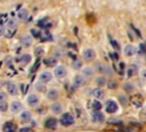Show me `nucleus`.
Listing matches in <instances>:
<instances>
[{"mask_svg":"<svg viewBox=\"0 0 146 132\" xmlns=\"http://www.w3.org/2000/svg\"><path fill=\"white\" fill-rule=\"evenodd\" d=\"M110 41H111V44H112V47H113L115 50H120V49H121V48H120V43H117V41H116V40H114V39H111Z\"/></svg>","mask_w":146,"mask_h":132,"instance_id":"obj_40","label":"nucleus"},{"mask_svg":"<svg viewBox=\"0 0 146 132\" xmlns=\"http://www.w3.org/2000/svg\"><path fill=\"white\" fill-rule=\"evenodd\" d=\"M18 132H33V129H32V127H27V126H25V127L19 129Z\"/></svg>","mask_w":146,"mask_h":132,"instance_id":"obj_44","label":"nucleus"},{"mask_svg":"<svg viewBox=\"0 0 146 132\" xmlns=\"http://www.w3.org/2000/svg\"><path fill=\"white\" fill-rule=\"evenodd\" d=\"M119 106H120V105L117 104L116 100H114V99H108V100H106L104 108H105V112H106L107 114H115V113L119 110Z\"/></svg>","mask_w":146,"mask_h":132,"instance_id":"obj_4","label":"nucleus"},{"mask_svg":"<svg viewBox=\"0 0 146 132\" xmlns=\"http://www.w3.org/2000/svg\"><path fill=\"white\" fill-rule=\"evenodd\" d=\"M26 104L31 108H36L40 104V97L36 93H30L26 97Z\"/></svg>","mask_w":146,"mask_h":132,"instance_id":"obj_6","label":"nucleus"},{"mask_svg":"<svg viewBox=\"0 0 146 132\" xmlns=\"http://www.w3.org/2000/svg\"><path fill=\"white\" fill-rule=\"evenodd\" d=\"M137 51H138V48L132 43H128L122 48V52L125 57H132L137 53Z\"/></svg>","mask_w":146,"mask_h":132,"instance_id":"obj_7","label":"nucleus"},{"mask_svg":"<svg viewBox=\"0 0 146 132\" xmlns=\"http://www.w3.org/2000/svg\"><path fill=\"white\" fill-rule=\"evenodd\" d=\"M130 101L132 102V105L135 106V107H141L143 106V98L139 96V94H135V96H132L131 97V99H130Z\"/></svg>","mask_w":146,"mask_h":132,"instance_id":"obj_24","label":"nucleus"},{"mask_svg":"<svg viewBox=\"0 0 146 132\" xmlns=\"http://www.w3.org/2000/svg\"><path fill=\"white\" fill-rule=\"evenodd\" d=\"M34 89L38 91V92H40V93H46L47 92V86H46V83H42V82H40V81H38V82H35L34 83Z\"/></svg>","mask_w":146,"mask_h":132,"instance_id":"obj_26","label":"nucleus"},{"mask_svg":"<svg viewBox=\"0 0 146 132\" xmlns=\"http://www.w3.org/2000/svg\"><path fill=\"white\" fill-rule=\"evenodd\" d=\"M46 97H47L48 100H50V101L54 102V101H57V100L59 99V97H60V92H59L58 89L51 88V89H48V90H47V92H46Z\"/></svg>","mask_w":146,"mask_h":132,"instance_id":"obj_10","label":"nucleus"},{"mask_svg":"<svg viewBox=\"0 0 146 132\" xmlns=\"http://www.w3.org/2000/svg\"><path fill=\"white\" fill-rule=\"evenodd\" d=\"M123 90H124V92H127V93H133L135 90H136V86H135V84L131 83V82H125V83L123 84Z\"/></svg>","mask_w":146,"mask_h":132,"instance_id":"obj_29","label":"nucleus"},{"mask_svg":"<svg viewBox=\"0 0 146 132\" xmlns=\"http://www.w3.org/2000/svg\"><path fill=\"white\" fill-rule=\"evenodd\" d=\"M34 53H35L36 57H42L44 55V49L42 47H36L34 49Z\"/></svg>","mask_w":146,"mask_h":132,"instance_id":"obj_36","label":"nucleus"},{"mask_svg":"<svg viewBox=\"0 0 146 132\" xmlns=\"http://www.w3.org/2000/svg\"><path fill=\"white\" fill-rule=\"evenodd\" d=\"M8 108H9V106H8V104L6 101H1L0 102V112L5 113V112H7Z\"/></svg>","mask_w":146,"mask_h":132,"instance_id":"obj_39","label":"nucleus"},{"mask_svg":"<svg viewBox=\"0 0 146 132\" xmlns=\"http://www.w3.org/2000/svg\"><path fill=\"white\" fill-rule=\"evenodd\" d=\"M7 27H11V28H17V20L15 18H11V19H8L7 23H6Z\"/></svg>","mask_w":146,"mask_h":132,"instance_id":"obj_35","label":"nucleus"},{"mask_svg":"<svg viewBox=\"0 0 146 132\" xmlns=\"http://www.w3.org/2000/svg\"><path fill=\"white\" fill-rule=\"evenodd\" d=\"M33 39H34V38H33L31 34H25V35L22 36L21 42H22V44H23L24 47L29 48V47H31V46L33 44Z\"/></svg>","mask_w":146,"mask_h":132,"instance_id":"obj_20","label":"nucleus"},{"mask_svg":"<svg viewBox=\"0 0 146 132\" xmlns=\"http://www.w3.org/2000/svg\"><path fill=\"white\" fill-rule=\"evenodd\" d=\"M106 86H107L110 90H115V89H117V86H119V83H117L115 80H110V81H107V84H106Z\"/></svg>","mask_w":146,"mask_h":132,"instance_id":"obj_34","label":"nucleus"},{"mask_svg":"<svg viewBox=\"0 0 146 132\" xmlns=\"http://www.w3.org/2000/svg\"><path fill=\"white\" fill-rule=\"evenodd\" d=\"M95 84L97 85V88H104V86H106V84H107V79H106V76H104V75H97L96 77H95Z\"/></svg>","mask_w":146,"mask_h":132,"instance_id":"obj_18","label":"nucleus"},{"mask_svg":"<svg viewBox=\"0 0 146 132\" xmlns=\"http://www.w3.org/2000/svg\"><path fill=\"white\" fill-rule=\"evenodd\" d=\"M74 116L71 114V113H63L60 116H59V124L63 125V126H71L74 124Z\"/></svg>","mask_w":146,"mask_h":132,"instance_id":"obj_3","label":"nucleus"},{"mask_svg":"<svg viewBox=\"0 0 146 132\" xmlns=\"http://www.w3.org/2000/svg\"><path fill=\"white\" fill-rule=\"evenodd\" d=\"M9 109H10V112H11L13 114H18V113H21V112L23 110V105H22L21 101H18V100H14V101L10 102V105H9Z\"/></svg>","mask_w":146,"mask_h":132,"instance_id":"obj_15","label":"nucleus"},{"mask_svg":"<svg viewBox=\"0 0 146 132\" xmlns=\"http://www.w3.org/2000/svg\"><path fill=\"white\" fill-rule=\"evenodd\" d=\"M50 112L54 115H62L64 113V106L58 101H54L50 105Z\"/></svg>","mask_w":146,"mask_h":132,"instance_id":"obj_13","label":"nucleus"},{"mask_svg":"<svg viewBox=\"0 0 146 132\" xmlns=\"http://www.w3.org/2000/svg\"><path fill=\"white\" fill-rule=\"evenodd\" d=\"M106 121V116L102 110L98 112H92L91 113V122L95 124H102Z\"/></svg>","mask_w":146,"mask_h":132,"instance_id":"obj_9","label":"nucleus"},{"mask_svg":"<svg viewBox=\"0 0 146 132\" xmlns=\"http://www.w3.org/2000/svg\"><path fill=\"white\" fill-rule=\"evenodd\" d=\"M102 108H103V102H102V100L95 99V100L91 101V109H92V112L102 110Z\"/></svg>","mask_w":146,"mask_h":132,"instance_id":"obj_28","label":"nucleus"},{"mask_svg":"<svg viewBox=\"0 0 146 132\" xmlns=\"http://www.w3.org/2000/svg\"><path fill=\"white\" fill-rule=\"evenodd\" d=\"M52 77H54V74H52L51 72H49V71H43V72H41V73L39 74L38 81H40V82L47 84V83H49V82L52 80Z\"/></svg>","mask_w":146,"mask_h":132,"instance_id":"obj_12","label":"nucleus"},{"mask_svg":"<svg viewBox=\"0 0 146 132\" xmlns=\"http://www.w3.org/2000/svg\"><path fill=\"white\" fill-rule=\"evenodd\" d=\"M95 69L96 72H98L100 75H104V76H111L113 75V69L110 65H106L104 63H97L96 66H95Z\"/></svg>","mask_w":146,"mask_h":132,"instance_id":"obj_1","label":"nucleus"},{"mask_svg":"<svg viewBox=\"0 0 146 132\" xmlns=\"http://www.w3.org/2000/svg\"><path fill=\"white\" fill-rule=\"evenodd\" d=\"M52 74H54V76L56 79H64L67 75V69H66V67L64 65H57V66L54 67Z\"/></svg>","mask_w":146,"mask_h":132,"instance_id":"obj_8","label":"nucleus"},{"mask_svg":"<svg viewBox=\"0 0 146 132\" xmlns=\"http://www.w3.org/2000/svg\"><path fill=\"white\" fill-rule=\"evenodd\" d=\"M19 118L23 123H27L32 119V114H31L30 110H22L19 113Z\"/></svg>","mask_w":146,"mask_h":132,"instance_id":"obj_21","label":"nucleus"},{"mask_svg":"<svg viewBox=\"0 0 146 132\" xmlns=\"http://www.w3.org/2000/svg\"><path fill=\"white\" fill-rule=\"evenodd\" d=\"M16 28H11V27H6L5 28V35L7 38H13L16 34Z\"/></svg>","mask_w":146,"mask_h":132,"instance_id":"obj_33","label":"nucleus"},{"mask_svg":"<svg viewBox=\"0 0 146 132\" xmlns=\"http://www.w3.org/2000/svg\"><path fill=\"white\" fill-rule=\"evenodd\" d=\"M2 130H3V132H16L17 125H16L14 122H6V123L3 124Z\"/></svg>","mask_w":146,"mask_h":132,"instance_id":"obj_22","label":"nucleus"},{"mask_svg":"<svg viewBox=\"0 0 146 132\" xmlns=\"http://www.w3.org/2000/svg\"><path fill=\"white\" fill-rule=\"evenodd\" d=\"M17 60H18L21 64H23V65H27V64L31 63V60H32V56H31L30 53H24V55L19 56V58H18Z\"/></svg>","mask_w":146,"mask_h":132,"instance_id":"obj_25","label":"nucleus"},{"mask_svg":"<svg viewBox=\"0 0 146 132\" xmlns=\"http://www.w3.org/2000/svg\"><path fill=\"white\" fill-rule=\"evenodd\" d=\"M119 72H120V74H123L124 72H125V68H127V66H125V64L123 63V61H120L119 63Z\"/></svg>","mask_w":146,"mask_h":132,"instance_id":"obj_41","label":"nucleus"},{"mask_svg":"<svg viewBox=\"0 0 146 132\" xmlns=\"http://www.w3.org/2000/svg\"><path fill=\"white\" fill-rule=\"evenodd\" d=\"M7 92L10 94V96H17L19 93V89L17 86L16 83L14 82H8L7 83Z\"/></svg>","mask_w":146,"mask_h":132,"instance_id":"obj_16","label":"nucleus"},{"mask_svg":"<svg viewBox=\"0 0 146 132\" xmlns=\"http://www.w3.org/2000/svg\"><path fill=\"white\" fill-rule=\"evenodd\" d=\"M83 67V63H82V60L81 59H74L73 61H72V68L73 69H75V71H81V68Z\"/></svg>","mask_w":146,"mask_h":132,"instance_id":"obj_30","label":"nucleus"},{"mask_svg":"<svg viewBox=\"0 0 146 132\" xmlns=\"http://www.w3.org/2000/svg\"><path fill=\"white\" fill-rule=\"evenodd\" d=\"M27 89H29V85H27L26 83H22V84H21V90H22V93H26Z\"/></svg>","mask_w":146,"mask_h":132,"instance_id":"obj_43","label":"nucleus"},{"mask_svg":"<svg viewBox=\"0 0 146 132\" xmlns=\"http://www.w3.org/2000/svg\"><path fill=\"white\" fill-rule=\"evenodd\" d=\"M138 72H139V71H138L137 65L132 64V65H130V66H128V67L125 68V76H127L128 79H130V77L135 76V75H136Z\"/></svg>","mask_w":146,"mask_h":132,"instance_id":"obj_17","label":"nucleus"},{"mask_svg":"<svg viewBox=\"0 0 146 132\" xmlns=\"http://www.w3.org/2000/svg\"><path fill=\"white\" fill-rule=\"evenodd\" d=\"M51 38H52L51 34H50L47 30H44V31H41V34H40V38H39V39H40L41 41H50Z\"/></svg>","mask_w":146,"mask_h":132,"instance_id":"obj_31","label":"nucleus"},{"mask_svg":"<svg viewBox=\"0 0 146 132\" xmlns=\"http://www.w3.org/2000/svg\"><path fill=\"white\" fill-rule=\"evenodd\" d=\"M3 34H5V28L0 25V36H1V35H3Z\"/></svg>","mask_w":146,"mask_h":132,"instance_id":"obj_47","label":"nucleus"},{"mask_svg":"<svg viewBox=\"0 0 146 132\" xmlns=\"http://www.w3.org/2000/svg\"><path fill=\"white\" fill-rule=\"evenodd\" d=\"M40 34H41V31H40V30L31 28V35H32L33 38H40Z\"/></svg>","mask_w":146,"mask_h":132,"instance_id":"obj_38","label":"nucleus"},{"mask_svg":"<svg viewBox=\"0 0 146 132\" xmlns=\"http://www.w3.org/2000/svg\"><path fill=\"white\" fill-rule=\"evenodd\" d=\"M6 100H7V94L5 92L0 91V102L1 101H6Z\"/></svg>","mask_w":146,"mask_h":132,"instance_id":"obj_45","label":"nucleus"},{"mask_svg":"<svg viewBox=\"0 0 146 132\" xmlns=\"http://www.w3.org/2000/svg\"><path fill=\"white\" fill-rule=\"evenodd\" d=\"M91 94H92V97L95 99H98V100H102V99L105 98V91H104L103 88H95L92 90Z\"/></svg>","mask_w":146,"mask_h":132,"instance_id":"obj_19","label":"nucleus"},{"mask_svg":"<svg viewBox=\"0 0 146 132\" xmlns=\"http://www.w3.org/2000/svg\"><path fill=\"white\" fill-rule=\"evenodd\" d=\"M17 16H18L19 19H26V18L29 17V11H27V9L23 8V9H21V10H18Z\"/></svg>","mask_w":146,"mask_h":132,"instance_id":"obj_32","label":"nucleus"},{"mask_svg":"<svg viewBox=\"0 0 146 132\" xmlns=\"http://www.w3.org/2000/svg\"><path fill=\"white\" fill-rule=\"evenodd\" d=\"M7 15L6 14H1L0 15V25H2V24H5V23H7Z\"/></svg>","mask_w":146,"mask_h":132,"instance_id":"obj_42","label":"nucleus"},{"mask_svg":"<svg viewBox=\"0 0 146 132\" xmlns=\"http://www.w3.org/2000/svg\"><path fill=\"white\" fill-rule=\"evenodd\" d=\"M58 119L56 118V117H48L46 121H44V127L46 129H48V130H56L57 129V126H58Z\"/></svg>","mask_w":146,"mask_h":132,"instance_id":"obj_14","label":"nucleus"},{"mask_svg":"<svg viewBox=\"0 0 146 132\" xmlns=\"http://www.w3.org/2000/svg\"><path fill=\"white\" fill-rule=\"evenodd\" d=\"M138 75L143 81H146V68H140L138 72Z\"/></svg>","mask_w":146,"mask_h":132,"instance_id":"obj_37","label":"nucleus"},{"mask_svg":"<svg viewBox=\"0 0 146 132\" xmlns=\"http://www.w3.org/2000/svg\"><path fill=\"white\" fill-rule=\"evenodd\" d=\"M86 82H87V80L81 75V74H75L74 76H73V79H72V84H73V86L74 88H82L84 84H86Z\"/></svg>","mask_w":146,"mask_h":132,"instance_id":"obj_11","label":"nucleus"},{"mask_svg":"<svg viewBox=\"0 0 146 132\" xmlns=\"http://www.w3.org/2000/svg\"><path fill=\"white\" fill-rule=\"evenodd\" d=\"M129 101H130V99L128 98V96H127L125 93H120V94H119V97H117V102H119L120 106L125 107V106H128Z\"/></svg>","mask_w":146,"mask_h":132,"instance_id":"obj_23","label":"nucleus"},{"mask_svg":"<svg viewBox=\"0 0 146 132\" xmlns=\"http://www.w3.org/2000/svg\"><path fill=\"white\" fill-rule=\"evenodd\" d=\"M110 55H111V56H113V57H112L113 59H119V55H117L116 52H114V53H110Z\"/></svg>","mask_w":146,"mask_h":132,"instance_id":"obj_46","label":"nucleus"},{"mask_svg":"<svg viewBox=\"0 0 146 132\" xmlns=\"http://www.w3.org/2000/svg\"><path fill=\"white\" fill-rule=\"evenodd\" d=\"M43 63H44V65L48 66V67H55V66H57L58 60H57V58H55V57H47V58L43 60Z\"/></svg>","mask_w":146,"mask_h":132,"instance_id":"obj_27","label":"nucleus"},{"mask_svg":"<svg viewBox=\"0 0 146 132\" xmlns=\"http://www.w3.org/2000/svg\"><path fill=\"white\" fill-rule=\"evenodd\" d=\"M80 74L88 81V80H91V79L95 76L96 69H95V67H92V66H83V67L81 68V73H80Z\"/></svg>","mask_w":146,"mask_h":132,"instance_id":"obj_5","label":"nucleus"},{"mask_svg":"<svg viewBox=\"0 0 146 132\" xmlns=\"http://www.w3.org/2000/svg\"><path fill=\"white\" fill-rule=\"evenodd\" d=\"M97 57V52L92 48H84L82 51V58L86 63H92Z\"/></svg>","mask_w":146,"mask_h":132,"instance_id":"obj_2","label":"nucleus"}]
</instances>
